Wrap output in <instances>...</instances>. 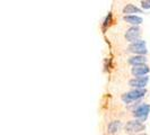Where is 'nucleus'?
Returning <instances> with one entry per match:
<instances>
[{
    "label": "nucleus",
    "instance_id": "1",
    "mask_svg": "<svg viewBox=\"0 0 150 135\" xmlns=\"http://www.w3.org/2000/svg\"><path fill=\"white\" fill-rule=\"evenodd\" d=\"M147 94V90L146 89H133L131 91H129L127 94L122 95V100L125 103V104H131L133 101H137L139 99L144 96Z\"/></svg>",
    "mask_w": 150,
    "mask_h": 135
},
{
    "label": "nucleus",
    "instance_id": "2",
    "mask_svg": "<svg viewBox=\"0 0 150 135\" xmlns=\"http://www.w3.org/2000/svg\"><path fill=\"white\" fill-rule=\"evenodd\" d=\"M124 129H125V132L128 134L134 135L144 131L146 125L141 122H139V120H129L128 123L125 124V126H124Z\"/></svg>",
    "mask_w": 150,
    "mask_h": 135
},
{
    "label": "nucleus",
    "instance_id": "3",
    "mask_svg": "<svg viewBox=\"0 0 150 135\" xmlns=\"http://www.w3.org/2000/svg\"><path fill=\"white\" fill-rule=\"evenodd\" d=\"M149 112H150V105H148V104H142V105H139L137 108H134L132 114H133V116H134L135 118H138L139 122L143 123L144 120H147Z\"/></svg>",
    "mask_w": 150,
    "mask_h": 135
},
{
    "label": "nucleus",
    "instance_id": "4",
    "mask_svg": "<svg viewBox=\"0 0 150 135\" xmlns=\"http://www.w3.org/2000/svg\"><path fill=\"white\" fill-rule=\"evenodd\" d=\"M129 52H132L137 54V55H143L147 54V46H146V42L142 39H137L135 42L131 43L128 47Z\"/></svg>",
    "mask_w": 150,
    "mask_h": 135
},
{
    "label": "nucleus",
    "instance_id": "5",
    "mask_svg": "<svg viewBox=\"0 0 150 135\" xmlns=\"http://www.w3.org/2000/svg\"><path fill=\"white\" fill-rule=\"evenodd\" d=\"M149 81V77L144 75V77H138L134 79H131L129 81V86L133 87L135 89H144V87L147 86V83Z\"/></svg>",
    "mask_w": 150,
    "mask_h": 135
},
{
    "label": "nucleus",
    "instance_id": "6",
    "mask_svg": "<svg viewBox=\"0 0 150 135\" xmlns=\"http://www.w3.org/2000/svg\"><path fill=\"white\" fill-rule=\"evenodd\" d=\"M139 36H140V28L138 26L130 27L125 33V39L130 43H133L137 39H139Z\"/></svg>",
    "mask_w": 150,
    "mask_h": 135
},
{
    "label": "nucleus",
    "instance_id": "7",
    "mask_svg": "<svg viewBox=\"0 0 150 135\" xmlns=\"http://www.w3.org/2000/svg\"><path fill=\"white\" fill-rule=\"evenodd\" d=\"M149 67L146 65V64H142V65H137V67H133L131 69V73L134 75L135 78L138 77H144L149 72Z\"/></svg>",
    "mask_w": 150,
    "mask_h": 135
},
{
    "label": "nucleus",
    "instance_id": "8",
    "mask_svg": "<svg viewBox=\"0 0 150 135\" xmlns=\"http://www.w3.org/2000/svg\"><path fill=\"white\" fill-rule=\"evenodd\" d=\"M128 62L130 63V64H132L133 67H137V65H142V64H146L147 59H146V56H143V55H134V56L129 58Z\"/></svg>",
    "mask_w": 150,
    "mask_h": 135
},
{
    "label": "nucleus",
    "instance_id": "9",
    "mask_svg": "<svg viewBox=\"0 0 150 135\" xmlns=\"http://www.w3.org/2000/svg\"><path fill=\"white\" fill-rule=\"evenodd\" d=\"M124 20L129 22V24H131L132 26H138V25H140L142 22V18L135 15H128L124 16Z\"/></svg>",
    "mask_w": 150,
    "mask_h": 135
},
{
    "label": "nucleus",
    "instance_id": "10",
    "mask_svg": "<svg viewBox=\"0 0 150 135\" xmlns=\"http://www.w3.org/2000/svg\"><path fill=\"white\" fill-rule=\"evenodd\" d=\"M138 13L142 14V10L137 6H134V5H132V4H128L125 7L123 8V14H127V16L132 15V14H138Z\"/></svg>",
    "mask_w": 150,
    "mask_h": 135
},
{
    "label": "nucleus",
    "instance_id": "11",
    "mask_svg": "<svg viewBox=\"0 0 150 135\" xmlns=\"http://www.w3.org/2000/svg\"><path fill=\"white\" fill-rule=\"evenodd\" d=\"M121 127H122V123L120 120H112L107 126V132L110 134H115Z\"/></svg>",
    "mask_w": 150,
    "mask_h": 135
},
{
    "label": "nucleus",
    "instance_id": "12",
    "mask_svg": "<svg viewBox=\"0 0 150 135\" xmlns=\"http://www.w3.org/2000/svg\"><path fill=\"white\" fill-rule=\"evenodd\" d=\"M111 22H112V13H108V15L106 16L105 20H104V24H103V28L106 30V28L111 25Z\"/></svg>",
    "mask_w": 150,
    "mask_h": 135
},
{
    "label": "nucleus",
    "instance_id": "13",
    "mask_svg": "<svg viewBox=\"0 0 150 135\" xmlns=\"http://www.w3.org/2000/svg\"><path fill=\"white\" fill-rule=\"evenodd\" d=\"M141 7L143 9H150V0H142L141 1Z\"/></svg>",
    "mask_w": 150,
    "mask_h": 135
},
{
    "label": "nucleus",
    "instance_id": "14",
    "mask_svg": "<svg viewBox=\"0 0 150 135\" xmlns=\"http://www.w3.org/2000/svg\"><path fill=\"white\" fill-rule=\"evenodd\" d=\"M140 135H147V134H144V133H141V134H140Z\"/></svg>",
    "mask_w": 150,
    "mask_h": 135
}]
</instances>
